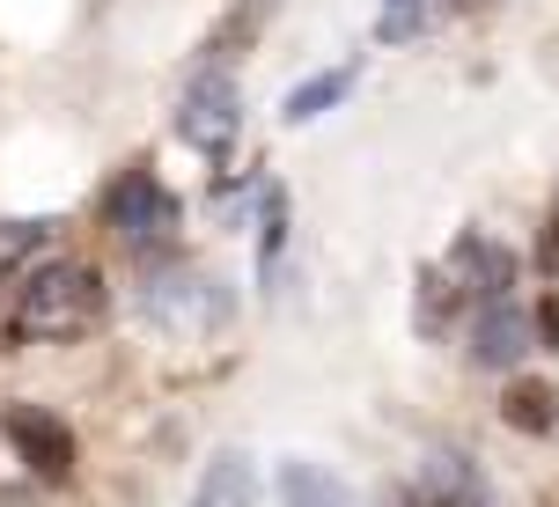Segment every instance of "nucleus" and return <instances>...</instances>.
Instances as JSON below:
<instances>
[{
    "label": "nucleus",
    "instance_id": "39448f33",
    "mask_svg": "<svg viewBox=\"0 0 559 507\" xmlns=\"http://www.w3.org/2000/svg\"><path fill=\"white\" fill-rule=\"evenodd\" d=\"M177 133H185L199 155H228V147H236V133H243V104H236L228 74H199V82L185 88Z\"/></svg>",
    "mask_w": 559,
    "mask_h": 507
},
{
    "label": "nucleus",
    "instance_id": "0eeeda50",
    "mask_svg": "<svg viewBox=\"0 0 559 507\" xmlns=\"http://www.w3.org/2000/svg\"><path fill=\"white\" fill-rule=\"evenodd\" d=\"M449 273L472 287V302H508V294H515V251L493 243L486 228H464V236L449 243Z\"/></svg>",
    "mask_w": 559,
    "mask_h": 507
},
{
    "label": "nucleus",
    "instance_id": "dca6fc26",
    "mask_svg": "<svg viewBox=\"0 0 559 507\" xmlns=\"http://www.w3.org/2000/svg\"><path fill=\"white\" fill-rule=\"evenodd\" d=\"M280 251H287V198H280V184L265 192V206H258V273L273 280Z\"/></svg>",
    "mask_w": 559,
    "mask_h": 507
},
{
    "label": "nucleus",
    "instance_id": "7ed1b4c3",
    "mask_svg": "<svg viewBox=\"0 0 559 507\" xmlns=\"http://www.w3.org/2000/svg\"><path fill=\"white\" fill-rule=\"evenodd\" d=\"M140 310H147V324H163V331H214L228 316V294L222 280H185V273H155V280L140 287Z\"/></svg>",
    "mask_w": 559,
    "mask_h": 507
},
{
    "label": "nucleus",
    "instance_id": "f03ea898",
    "mask_svg": "<svg viewBox=\"0 0 559 507\" xmlns=\"http://www.w3.org/2000/svg\"><path fill=\"white\" fill-rule=\"evenodd\" d=\"M104 221H111L140 257H155V251L177 243V198L155 184V169H126L111 192H104Z\"/></svg>",
    "mask_w": 559,
    "mask_h": 507
},
{
    "label": "nucleus",
    "instance_id": "9b49d317",
    "mask_svg": "<svg viewBox=\"0 0 559 507\" xmlns=\"http://www.w3.org/2000/svg\"><path fill=\"white\" fill-rule=\"evenodd\" d=\"M501 420L515 426V434H552L559 426V390L552 383H537V375H515L501 397Z\"/></svg>",
    "mask_w": 559,
    "mask_h": 507
},
{
    "label": "nucleus",
    "instance_id": "ddd939ff",
    "mask_svg": "<svg viewBox=\"0 0 559 507\" xmlns=\"http://www.w3.org/2000/svg\"><path fill=\"white\" fill-rule=\"evenodd\" d=\"M427 493L449 500V507H478V500H486V479L472 471V456L442 449V456H427Z\"/></svg>",
    "mask_w": 559,
    "mask_h": 507
},
{
    "label": "nucleus",
    "instance_id": "f257e3e1",
    "mask_svg": "<svg viewBox=\"0 0 559 507\" xmlns=\"http://www.w3.org/2000/svg\"><path fill=\"white\" fill-rule=\"evenodd\" d=\"M104 310H111L104 273H96V265H82V257H59V265H37V273L15 287L8 338H45V346H59V338L96 331V324H104Z\"/></svg>",
    "mask_w": 559,
    "mask_h": 507
},
{
    "label": "nucleus",
    "instance_id": "423d86ee",
    "mask_svg": "<svg viewBox=\"0 0 559 507\" xmlns=\"http://www.w3.org/2000/svg\"><path fill=\"white\" fill-rule=\"evenodd\" d=\"M531 346H537V324L515 310V294H508V302H478V310H472V361L478 367L508 375Z\"/></svg>",
    "mask_w": 559,
    "mask_h": 507
},
{
    "label": "nucleus",
    "instance_id": "4be33fe9",
    "mask_svg": "<svg viewBox=\"0 0 559 507\" xmlns=\"http://www.w3.org/2000/svg\"><path fill=\"white\" fill-rule=\"evenodd\" d=\"M0 331H8V324H0Z\"/></svg>",
    "mask_w": 559,
    "mask_h": 507
},
{
    "label": "nucleus",
    "instance_id": "4468645a",
    "mask_svg": "<svg viewBox=\"0 0 559 507\" xmlns=\"http://www.w3.org/2000/svg\"><path fill=\"white\" fill-rule=\"evenodd\" d=\"M346 88H354V67H332V74H309L302 88H295V96H287V125H309V118H324L338 104V96H346Z\"/></svg>",
    "mask_w": 559,
    "mask_h": 507
},
{
    "label": "nucleus",
    "instance_id": "6ab92c4d",
    "mask_svg": "<svg viewBox=\"0 0 559 507\" xmlns=\"http://www.w3.org/2000/svg\"><path fill=\"white\" fill-rule=\"evenodd\" d=\"M537 265H545V280H559V214L545 221V236H537Z\"/></svg>",
    "mask_w": 559,
    "mask_h": 507
},
{
    "label": "nucleus",
    "instance_id": "1a4fd4ad",
    "mask_svg": "<svg viewBox=\"0 0 559 507\" xmlns=\"http://www.w3.org/2000/svg\"><path fill=\"white\" fill-rule=\"evenodd\" d=\"M251 500H258V463L243 449H222L192 493V507H251Z\"/></svg>",
    "mask_w": 559,
    "mask_h": 507
},
{
    "label": "nucleus",
    "instance_id": "2eb2a0df",
    "mask_svg": "<svg viewBox=\"0 0 559 507\" xmlns=\"http://www.w3.org/2000/svg\"><path fill=\"white\" fill-rule=\"evenodd\" d=\"M52 228L59 221H0V280H8V273H23L29 257L52 243Z\"/></svg>",
    "mask_w": 559,
    "mask_h": 507
},
{
    "label": "nucleus",
    "instance_id": "6e6552de",
    "mask_svg": "<svg viewBox=\"0 0 559 507\" xmlns=\"http://www.w3.org/2000/svg\"><path fill=\"white\" fill-rule=\"evenodd\" d=\"M273 8L280 0H228L214 15V29H206V45H199V74H228L236 59H251L265 23H273Z\"/></svg>",
    "mask_w": 559,
    "mask_h": 507
},
{
    "label": "nucleus",
    "instance_id": "9d476101",
    "mask_svg": "<svg viewBox=\"0 0 559 507\" xmlns=\"http://www.w3.org/2000/svg\"><path fill=\"white\" fill-rule=\"evenodd\" d=\"M472 310H478L472 287L456 280L449 265H442V273H419V331H427V338H442L456 316H472Z\"/></svg>",
    "mask_w": 559,
    "mask_h": 507
},
{
    "label": "nucleus",
    "instance_id": "f3484780",
    "mask_svg": "<svg viewBox=\"0 0 559 507\" xmlns=\"http://www.w3.org/2000/svg\"><path fill=\"white\" fill-rule=\"evenodd\" d=\"M427 15H435V0H383L376 37H383V45H405V37H419V29H427Z\"/></svg>",
    "mask_w": 559,
    "mask_h": 507
},
{
    "label": "nucleus",
    "instance_id": "f8f14e48",
    "mask_svg": "<svg viewBox=\"0 0 559 507\" xmlns=\"http://www.w3.org/2000/svg\"><path fill=\"white\" fill-rule=\"evenodd\" d=\"M280 500L287 507H354V493L324 463H280Z\"/></svg>",
    "mask_w": 559,
    "mask_h": 507
},
{
    "label": "nucleus",
    "instance_id": "20e7f679",
    "mask_svg": "<svg viewBox=\"0 0 559 507\" xmlns=\"http://www.w3.org/2000/svg\"><path fill=\"white\" fill-rule=\"evenodd\" d=\"M8 442H15V456H23L29 471L45 485H67L74 479V434H67V420L59 412H45V405H8Z\"/></svg>",
    "mask_w": 559,
    "mask_h": 507
},
{
    "label": "nucleus",
    "instance_id": "a211bd4d",
    "mask_svg": "<svg viewBox=\"0 0 559 507\" xmlns=\"http://www.w3.org/2000/svg\"><path fill=\"white\" fill-rule=\"evenodd\" d=\"M537 346H545V353H559V294H545V302H537Z\"/></svg>",
    "mask_w": 559,
    "mask_h": 507
},
{
    "label": "nucleus",
    "instance_id": "aec40b11",
    "mask_svg": "<svg viewBox=\"0 0 559 507\" xmlns=\"http://www.w3.org/2000/svg\"><path fill=\"white\" fill-rule=\"evenodd\" d=\"M0 507H45V500H37L29 485H0Z\"/></svg>",
    "mask_w": 559,
    "mask_h": 507
},
{
    "label": "nucleus",
    "instance_id": "412c9836",
    "mask_svg": "<svg viewBox=\"0 0 559 507\" xmlns=\"http://www.w3.org/2000/svg\"><path fill=\"white\" fill-rule=\"evenodd\" d=\"M405 507H449V500H435V493H427V485H419V493H413V500H405Z\"/></svg>",
    "mask_w": 559,
    "mask_h": 507
}]
</instances>
